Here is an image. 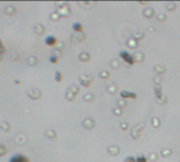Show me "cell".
Instances as JSON below:
<instances>
[{"label": "cell", "mask_w": 180, "mask_h": 162, "mask_svg": "<svg viewBox=\"0 0 180 162\" xmlns=\"http://www.w3.org/2000/svg\"><path fill=\"white\" fill-rule=\"evenodd\" d=\"M26 94H28V96L30 97V98L34 99V100H37V99H39L42 96L41 92L38 91V90H28V91L26 92Z\"/></svg>", "instance_id": "cell-1"}, {"label": "cell", "mask_w": 180, "mask_h": 162, "mask_svg": "<svg viewBox=\"0 0 180 162\" xmlns=\"http://www.w3.org/2000/svg\"><path fill=\"white\" fill-rule=\"evenodd\" d=\"M10 162H30L28 157L23 156V155H15L11 158Z\"/></svg>", "instance_id": "cell-2"}, {"label": "cell", "mask_w": 180, "mask_h": 162, "mask_svg": "<svg viewBox=\"0 0 180 162\" xmlns=\"http://www.w3.org/2000/svg\"><path fill=\"white\" fill-rule=\"evenodd\" d=\"M34 32H35L37 35L42 36L43 34H44L45 30H44V28H43L41 24H36L35 26H34Z\"/></svg>", "instance_id": "cell-3"}, {"label": "cell", "mask_w": 180, "mask_h": 162, "mask_svg": "<svg viewBox=\"0 0 180 162\" xmlns=\"http://www.w3.org/2000/svg\"><path fill=\"white\" fill-rule=\"evenodd\" d=\"M120 56H121L123 59H124V61H126V62H130V64H133V62H134V58L132 57V56H130L126 52H122V53H120Z\"/></svg>", "instance_id": "cell-4"}, {"label": "cell", "mask_w": 180, "mask_h": 162, "mask_svg": "<svg viewBox=\"0 0 180 162\" xmlns=\"http://www.w3.org/2000/svg\"><path fill=\"white\" fill-rule=\"evenodd\" d=\"M82 124L85 129H92V127H94V121L92 120V119H86V120L83 121Z\"/></svg>", "instance_id": "cell-5"}, {"label": "cell", "mask_w": 180, "mask_h": 162, "mask_svg": "<svg viewBox=\"0 0 180 162\" xmlns=\"http://www.w3.org/2000/svg\"><path fill=\"white\" fill-rule=\"evenodd\" d=\"M56 42H57V40H56L55 37H53V36H50V37H47V39H45V43L47 44V45H55Z\"/></svg>", "instance_id": "cell-6"}, {"label": "cell", "mask_w": 180, "mask_h": 162, "mask_svg": "<svg viewBox=\"0 0 180 162\" xmlns=\"http://www.w3.org/2000/svg\"><path fill=\"white\" fill-rule=\"evenodd\" d=\"M15 13H16V8H13V6H8V8H6V14H8V16H14Z\"/></svg>", "instance_id": "cell-7"}, {"label": "cell", "mask_w": 180, "mask_h": 162, "mask_svg": "<svg viewBox=\"0 0 180 162\" xmlns=\"http://www.w3.org/2000/svg\"><path fill=\"white\" fill-rule=\"evenodd\" d=\"M28 65H31V66L36 65L37 64V59L35 57H30L28 59Z\"/></svg>", "instance_id": "cell-8"}, {"label": "cell", "mask_w": 180, "mask_h": 162, "mask_svg": "<svg viewBox=\"0 0 180 162\" xmlns=\"http://www.w3.org/2000/svg\"><path fill=\"white\" fill-rule=\"evenodd\" d=\"M79 59H80L81 61H89L90 60V56L88 55L86 53H82V54L79 55Z\"/></svg>", "instance_id": "cell-9"}, {"label": "cell", "mask_w": 180, "mask_h": 162, "mask_svg": "<svg viewBox=\"0 0 180 162\" xmlns=\"http://www.w3.org/2000/svg\"><path fill=\"white\" fill-rule=\"evenodd\" d=\"M73 29H74L76 32H81V31H82V26H81L80 23H74V26H73Z\"/></svg>", "instance_id": "cell-10"}, {"label": "cell", "mask_w": 180, "mask_h": 162, "mask_svg": "<svg viewBox=\"0 0 180 162\" xmlns=\"http://www.w3.org/2000/svg\"><path fill=\"white\" fill-rule=\"evenodd\" d=\"M6 154V148L2 144H0V156H4Z\"/></svg>", "instance_id": "cell-11"}, {"label": "cell", "mask_w": 180, "mask_h": 162, "mask_svg": "<svg viewBox=\"0 0 180 162\" xmlns=\"http://www.w3.org/2000/svg\"><path fill=\"white\" fill-rule=\"evenodd\" d=\"M47 136L49 138H51V139H54V138L56 137V134L53 131H47Z\"/></svg>", "instance_id": "cell-12"}, {"label": "cell", "mask_w": 180, "mask_h": 162, "mask_svg": "<svg viewBox=\"0 0 180 162\" xmlns=\"http://www.w3.org/2000/svg\"><path fill=\"white\" fill-rule=\"evenodd\" d=\"M121 96L122 97H133V98H136V95H134V94H125V92H122Z\"/></svg>", "instance_id": "cell-13"}, {"label": "cell", "mask_w": 180, "mask_h": 162, "mask_svg": "<svg viewBox=\"0 0 180 162\" xmlns=\"http://www.w3.org/2000/svg\"><path fill=\"white\" fill-rule=\"evenodd\" d=\"M56 80L60 82L61 80H62V77H61V73L60 72H56Z\"/></svg>", "instance_id": "cell-14"}, {"label": "cell", "mask_w": 180, "mask_h": 162, "mask_svg": "<svg viewBox=\"0 0 180 162\" xmlns=\"http://www.w3.org/2000/svg\"><path fill=\"white\" fill-rule=\"evenodd\" d=\"M50 60L52 61L53 63H56V62L58 61V57H54V56H52V57H51V59H50Z\"/></svg>", "instance_id": "cell-15"}, {"label": "cell", "mask_w": 180, "mask_h": 162, "mask_svg": "<svg viewBox=\"0 0 180 162\" xmlns=\"http://www.w3.org/2000/svg\"><path fill=\"white\" fill-rule=\"evenodd\" d=\"M137 162H147V159L144 158V157H139L138 159H137Z\"/></svg>", "instance_id": "cell-16"}, {"label": "cell", "mask_w": 180, "mask_h": 162, "mask_svg": "<svg viewBox=\"0 0 180 162\" xmlns=\"http://www.w3.org/2000/svg\"><path fill=\"white\" fill-rule=\"evenodd\" d=\"M125 162H135V160H134V158H132V157H129V158H126V161Z\"/></svg>", "instance_id": "cell-17"}, {"label": "cell", "mask_w": 180, "mask_h": 162, "mask_svg": "<svg viewBox=\"0 0 180 162\" xmlns=\"http://www.w3.org/2000/svg\"><path fill=\"white\" fill-rule=\"evenodd\" d=\"M101 77L102 78H108V73H101Z\"/></svg>", "instance_id": "cell-18"}]
</instances>
